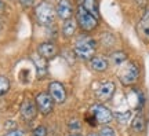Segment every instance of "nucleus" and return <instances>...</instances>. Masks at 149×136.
I'll return each mask as SVG.
<instances>
[{"instance_id": "1", "label": "nucleus", "mask_w": 149, "mask_h": 136, "mask_svg": "<svg viewBox=\"0 0 149 136\" xmlns=\"http://www.w3.org/2000/svg\"><path fill=\"white\" fill-rule=\"evenodd\" d=\"M97 52V40L90 36L81 35L76 39L73 44L74 57L80 61H90Z\"/></svg>"}, {"instance_id": "2", "label": "nucleus", "mask_w": 149, "mask_h": 136, "mask_svg": "<svg viewBox=\"0 0 149 136\" xmlns=\"http://www.w3.org/2000/svg\"><path fill=\"white\" fill-rule=\"evenodd\" d=\"M35 18L39 25L42 26H50L55 22L57 18V11L53 6L50 4L48 1L43 0L40 3H37L35 6Z\"/></svg>"}, {"instance_id": "3", "label": "nucleus", "mask_w": 149, "mask_h": 136, "mask_svg": "<svg viewBox=\"0 0 149 136\" xmlns=\"http://www.w3.org/2000/svg\"><path fill=\"white\" fill-rule=\"evenodd\" d=\"M141 76V69L135 62L127 61V62L120 66V72H119V80L123 85L126 87H131L139 80Z\"/></svg>"}, {"instance_id": "4", "label": "nucleus", "mask_w": 149, "mask_h": 136, "mask_svg": "<svg viewBox=\"0 0 149 136\" xmlns=\"http://www.w3.org/2000/svg\"><path fill=\"white\" fill-rule=\"evenodd\" d=\"M76 21H77V25L83 32H93L98 26V19L94 15H91L83 6H77Z\"/></svg>"}, {"instance_id": "5", "label": "nucleus", "mask_w": 149, "mask_h": 136, "mask_svg": "<svg viewBox=\"0 0 149 136\" xmlns=\"http://www.w3.org/2000/svg\"><path fill=\"white\" fill-rule=\"evenodd\" d=\"M90 113L95 117L97 122L102 124V125H108L112 121V118H113V114H112L111 110L108 109L107 106L101 105V103H95V105L91 106Z\"/></svg>"}, {"instance_id": "6", "label": "nucleus", "mask_w": 149, "mask_h": 136, "mask_svg": "<svg viewBox=\"0 0 149 136\" xmlns=\"http://www.w3.org/2000/svg\"><path fill=\"white\" fill-rule=\"evenodd\" d=\"M36 106H37V110L42 113L43 115H48L54 109V99L51 98V95L48 92H40V94L36 95Z\"/></svg>"}, {"instance_id": "7", "label": "nucleus", "mask_w": 149, "mask_h": 136, "mask_svg": "<svg viewBox=\"0 0 149 136\" xmlns=\"http://www.w3.org/2000/svg\"><path fill=\"white\" fill-rule=\"evenodd\" d=\"M115 91H116V85H115L113 81H104L95 89V96L101 102H107V100L112 99Z\"/></svg>"}, {"instance_id": "8", "label": "nucleus", "mask_w": 149, "mask_h": 136, "mask_svg": "<svg viewBox=\"0 0 149 136\" xmlns=\"http://www.w3.org/2000/svg\"><path fill=\"white\" fill-rule=\"evenodd\" d=\"M48 94L51 95L55 103H64L66 100V89L59 81H53L48 84Z\"/></svg>"}, {"instance_id": "9", "label": "nucleus", "mask_w": 149, "mask_h": 136, "mask_svg": "<svg viewBox=\"0 0 149 136\" xmlns=\"http://www.w3.org/2000/svg\"><path fill=\"white\" fill-rule=\"evenodd\" d=\"M37 54L42 58H44L46 61H50V59H53V58H55L58 55V47L53 41L42 43L37 47Z\"/></svg>"}, {"instance_id": "10", "label": "nucleus", "mask_w": 149, "mask_h": 136, "mask_svg": "<svg viewBox=\"0 0 149 136\" xmlns=\"http://www.w3.org/2000/svg\"><path fill=\"white\" fill-rule=\"evenodd\" d=\"M55 11H57V17L61 18L62 21H66V19L72 18V15H73V3H72V0H59Z\"/></svg>"}, {"instance_id": "11", "label": "nucleus", "mask_w": 149, "mask_h": 136, "mask_svg": "<svg viewBox=\"0 0 149 136\" xmlns=\"http://www.w3.org/2000/svg\"><path fill=\"white\" fill-rule=\"evenodd\" d=\"M37 114V106L36 102L32 99H25L21 105V115L24 120L32 121Z\"/></svg>"}, {"instance_id": "12", "label": "nucleus", "mask_w": 149, "mask_h": 136, "mask_svg": "<svg viewBox=\"0 0 149 136\" xmlns=\"http://www.w3.org/2000/svg\"><path fill=\"white\" fill-rule=\"evenodd\" d=\"M137 32L142 40L149 43V8H146L141 17L138 25H137Z\"/></svg>"}, {"instance_id": "13", "label": "nucleus", "mask_w": 149, "mask_h": 136, "mask_svg": "<svg viewBox=\"0 0 149 136\" xmlns=\"http://www.w3.org/2000/svg\"><path fill=\"white\" fill-rule=\"evenodd\" d=\"M90 68L94 72H98V73L107 72L108 68H109V61L102 55H94L90 59Z\"/></svg>"}, {"instance_id": "14", "label": "nucleus", "mask_w": 149, "mask_h": 136, "mask_svg": "<svg viewBox=\"0 0 149 136\" xmlns=\"http://www.w3.org/2000/svg\"><path fill=\"white\" fill-rule=\"evenodd\" d=\"M77 21L73 19V18H69V19H66L62 23V28H61V30H62V36L66 37V39H69V37H73L76 30H77Z\"/></svg>"}, {"instance_id": "15", "label": "nucleus", "mask_w": 149, "mask_h": 136, "mask_svg": "<svg viewBox=\"0 0 149 136\" xmlns=\"http://www.w3.org/2000/svg\"><path fill=\"white\" fill-rule=\"evenodd\" d=\"M109 62L113 65V66H122V65H124V63L128 61V57L127 54L124 52V51H120V50H117V51H113V52H111V55H109V59H108Z\"/></svg>"}, {"instance_id": "16", "label": "nucleus", "mask_w": 149, "mask_h": 136, "mask_svg": "<svg viewBox=\"0 0 149 136\" xmlns=\"http://www.w3.org/2000/svg\"><path fill=\"white\" fill-rule=\"evenodd\" d=\"M145 126H146V120H145L142 111H138L137 115L131 121V129L134 132H137V133H141V132L145 131Z\"/></svg>"}, {"instance_id": "17", "label": "nucleus", "mask_w": 149, "mask_h": 136, "mask_svg": "<svg viewBox=\"0 0 149 136\" xmlns=\"http://www.w3.org/2000/svg\"><path fill=\"white\" fill-rule=\"evenodd\" d=\"M83 6L86 10L90 12L91 15H94L97 19H100V8H98V0H83Z\"/></svg>"}, {"instance_id": "18", "label": "nucleus", "mask_w": 149, "mask_h": 136, "mask_svg": "<svg viewBox=\"0 0 149 136\" xmlns=\"http://www.w3.org/2000/svg\"><path fill=\"white\" fill-rule=\"evenodd\" d=\"M33 62H35V65H36L37 68V77L40 79V77H43L44 74L47 73V65H46V59L43 61V63L40 65V62H42V57L39 55V57L33 58Z\"/></svg>"}, {"instance_id": "19", "label": "nucleus", "mask_w": 149, "mask_h": 136, "mask_svg": "<svg viewBox=\"0 0 149 136\" xmlns=\"http://www.w3.org/2000/svg\"><path fill=\"white\" fill-rule=\"evenodd\" d=\"M10 87H11L10 80L4 77V76H0V96L7 94L10 91Z\"/></svg>"}, {"instance_id": "20", "label": "nucleus", "mask_w": 149, "mask_h": 136, "mask_svg": "<svg viewBox=\"0 0 149 136\" xmlns=\"http://www.w3.org/2000/svg\"><path fill=\"white\" fill-rule=\"evenodd\" d=\"M100 136H116V132H115V129L112 128V126L109 125H104L100 129V133H98Z\"/></svg>"}, {"instance_id": "21", "label": "nucleus", "mask_w": 149, "mask_h": 136, "mask_svg": "<svg viewBox=\"0 0 149 136\" xmlns=\"http://www.w3.org/2000/svg\"><path fill=\"white\" fill-rule=\"evenodd\" d=\"M69 129L72 132H74V133H79L80 129H81V124H80V121L79 120H72L69 122Z\"/></svg>"}, {"instance_id": "22", "label": "nucleus", "mask_w": 149, "mask_h": 136, "mask_svg": "<svg viewBox=\"0 0 149 136\" xmlns=\"http://www.w3.org/2000/svg\"><path fill=\"white\" fill-rule=\"evenodd\" d=\"M32 136H47V129H46V126L39 125L37 128H35L32 131Z\"/></svg>"}, {"instance_id": "23", "label": "nucleus", "mask_w": 149, "mask_h": 136, "mask_svg": "<svg viewBox=\"0 0 149 136\" xmlns=\"http://www.w3.org/2000/svg\"><path fill=\"white\" fill-rule=\"evenodd\" d=\"M84 121H86V122H87V124H88L90 126H93V128L98 125V122H97V120H95V117L91 114L90 111H88V113L84 115Z\"/></svg>"}, {"instance_id": "24", "label": "nucleus", "mask_w": 149, "mask_h": 136, "mask_svg": "<svg viewBox=\"0 0 149 136\" xmlns=\"http://www.w3.org/2000/svg\"><path fill=\"white\" fill-rule=\"evenodd\" d=\"M130 117H131V113H130V111H126L124 114H122V113H117L116 114V118L119 120V122H123V124L127 122V120Z\"/></svg>"}, {"instance_id": "25", "label": "nucleus", "mask_w": 149, "mask_h": 136, "mask_svg": "<svg viewBox=\"0 0 149 136\" xmlns=\"http://www.w3.org/2000/svg\"><path fill=\"white\" fill-rule=\"evenodd\" d=\"M4 136H26V135H25V132L22 129H13V131L7 132Z\"/></svg>"}, {"instance_id": "26", "label": "nucleus", "mask_w": 149, "mask_h": 136, "mask_svg": "<svg viewBox=\"0 0 149 136\" xmlns=\"http://www.w3.org/2000/svg\"><path fill=\"white\" fill-rule=\"evenodd\" d=\"M19 3L24 8H29V7H32L33 3H35V0H19Z\"/></svg>"}, {"instance_id": "27", "label": "nucleus", "mask_w": 149, "mask_h": 136, "mask_svg": "<svg viewBox=\"0 0 149 136\" xmlns=\"http://www.w3.org/2000/svg\"><path fill=\"white\" fill-rule=\"evenodd\" d=\"M3 8H4V3L0 0V11H3Z\"/></svg>"}, {"instance_id": "28", "label": "nucleus", "mask_w": 149, "mask_h": 136, "mask_svg": "<svg viewBox=\"0 0 149 136\" xmlns=\"http://www.w3.org/2000/svg\"><path fill=\"white\" fill-rule=\"evenodd\" d=\"M87 136H100L98 133H95V132H91V133H88Z\"/></svg>"}, {"instance_id": "29", "label": "nucleus", "mask_w": 149, "mask_h": 136, "mask_svg": "<svg viewBox=\"0 0 149 136\" xmlns=\"http://www.w3.org/2000/svg\"><path fill=\"white\" fill-rule=\"evenodd\" d=\"M69 136H81L80 133H72V135H69Z\"/></svg>"}]
</instances>
